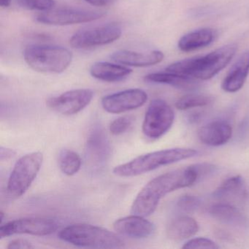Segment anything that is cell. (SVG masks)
<instances>
[{
	"instance_id": "4316f807",
	"label": "cell",
	"mask_w": 249,
	"mask_h": 249,
	"mask_svg": "<svg viewBox=\"0 0 249 249\" xmlns=\"http://www.w3.org/2000/svg\"><path fill=\"white\" fill-rule=\"evenodd\" d=\"M19 3L27 9L49 11L55 5L54 0H18Z\"/></svg>"
},
{
	"instance_id": "ffe728a7",
	"label": "cell",
	"mask_w": 249,
	"mask_h": 249,
	"mask_svg": "<svg viewBox=\"0 0 249 249\" xmlns=\"http://www.w3.org/2000/svg\"><path fill=\"white\" fill-rule=\"evenodd\" d=\"M91 76L106 82H118L127 78L132 70L123 65L109 62H96L90 69Z\"/></svg>"
},
{
	"instance_id": "7a4b0ae2",
	"label": "cell",
	"mask_w": 249,
	"mask_h": 249,
	"mask_svg": "<svg viewBox=\"0 0 249 249\" xmlns=\"http://www.w3.org/2000/svg\"><path fill=\"white\" fill-rule=\"evenodd\" d=\"M197 151L192 148H174L160 150L139 156L131 161L116 166L113 174L119 177H134L148 173L162 166L195 157Z\"/></svg>"
},
{
	"instance_id": "4dcf8cb0",
	"label": "cell",
	"mask_w": 249,
	"mask_h": 249,
	"mask_svg": "<svg viewBox=\"0 0 249 249\" xmlns=\"http://www.w3.org/2000/svg\"><path fill=\"white\" fill-rule=\"evenodd\" d=\"M8 249H33L34 246L31 243L24 239H15L8 243L7 246Z\"/></svg>"
},
{
	"instance_id": "ac0fdd59",
	"label": "cell",
	"mask_w": 249,
	"mask_h": 249,
	"mask_svg": "<svg viewBox=\"0 0 249 249\" xmlns=\"http://www.w3.org/2000/svg\"><path fill=\"white\" fill-rule=\"evenodd\" d=\"M209 213L217 221L231 227L243 229L249 226L246 216L231 204H215L210 208Z\"/></svg>"
},
{
	"instance_id": "836d02e7",
	"label": "cell",
	"mask_w": 249,
	"mask_h": 249,
	"mask_svg": "<svg viewBox=\"0 0 249 249\" xmlns=\"http://www.w3.org/2000/svg\"><path fill=\"white\" fill-rule=\"evenodd\" d=\"M11 0H0V5L2 8H8L11 5Z\"/></svg>"
},
{
	"instance_id": "5b68a950",
	"label": "cell",
	"mask_w": 249,
	"mask_h": 249,
	"mask_svg": "<svg viewBox=\"0 0 249 249\" xmlns=\"http://www.w3.org/2000/svg\"><path fill=\"white\" fill-rule=\"evenodd\" d=\"M237 46L227 45L200 57L184 59L181 69L187 76L199 80H208L222 71L235 54Z\"/></svg>"
},
{
	"instance_id": "3957f363",
	"label": "cell",
	"mask_w": 249,
	"mask_h": 249,
	"mask_svg": "<svg viewBox=\"0 0 249 249\" xmlns=\"http://www.w3.org/2000/svg\"><path fill=\"white\" fill-rule=\"evenodd\" d=\"M64 242L78 247L95 249H121L123 240L113 231L98 226L75 224L68 226L58 234Z\"/></svg>"
},
{
	"instance_id": "8fae6325",
	"label": "cell",
	"mask_w": 249,
	"mask_h": 249,
	"mask_svg": "<svg viewBox=\"0 0 249 249\" xmlns=\"http://www.w3.org/2000/svg\"><path fill=\"white\" fill-rule=\"evenodd\" d=\"M93 97L94 92L88 89L71 90L57 97H51L46 104L53 111L71 116L84 110L91 103Z\"/></svg>"
},
{
	"instance_id": "7c38bea8",
	"label": "cell",
	"mask_w": 249,
	"mask_h": 249,
	"mask_svg": "<svg viewBox=\"0 0 249 249\" xmlns=\"http://www.w3.org/2000/svg\"><path fill=\"white\" fill-rule=\"evenodd\" d=\"M147 100L148 95L143 90L132 89L106 96L101 103L107 113L119 114L141 107Z\"/></svg>"
},
{
	"instance_id": "d6a6232c",
	"label": "cell",
	"mask_w": 249,
	"mask_h": 249,
	"mask_svg": "<svg viewBox=\"0 0 249 249\" xmlns=\"http://www.w3.org/2000/svg\"><path fill=\"white\" fill-rule=\"evenodd\" d=\"M85 1L93 6L102 7L108 5L111 0H85Z\"/></svg>"
},
{
	"instance_id": "603a6c76",
	"label": "cell",
	"mask_w": 249,
	"mask_h": 249,
	"mask_svg": "<svg viewBox=\"0 0 249 249\" xmlns=\"http://www.w3.org/2000/svg\"><path fill=\"white\" fill-rule=\"evenodd\" d=\"M81 157L72 150L64 149L59 155V165L64 174L72 176L76 174L81 167Z\"/></svg>"
},
{
	"instance_id": "2e32d148",
	"label": "cell",
	"mask_w": 249,
	"mask_h": 249,
	"mask_svg": "<svg viewBox=\"0 0 249 249\" xmlns=\"http://www.w3.org/2000/svg\"><path fill=\"white\" fill-rule=\"evenodd\" d=\"M246 182L240 176H232L224 180L213 193V196L223 202H243L247 197Z\"/></svg>"
},
{
	"instance_id": "1f68e13d",
	"label": "cell",
	"mask_w": 249,
	"mask_h": 249,
	"mask_svg": "<svg viewBox=\"0 0 249 249\" xmlns=\"http://www.w3.org/2000/svg\"><path fill=\"white\" fill-rule=\"evenodd\" d=\"M15 154L16 152L14 150L1 147V150H0V157H1V160H2V161L12 158Z\"/></svg>"
},
{
	"instance_id": "484cf974",
	"label": "cell",
	"mask_w": 249,
	"mask_h": 249,
	"mask_svg": "<svg viewBox=\"0 0 249 249\" xmlns=\"http://www.w3.org/2000/svg\"><path fill=\"white\" fill-rule=\"evenodd\" d=\"M201 200L197 196L186 195L180 196L177 202V206L180 211L186 213H193L199 208Z\"/></svg>"
},
{
	"instance_id": "7402d4cb",
	"label": "cell",
	"mask_w": 249,
	"mask_h": 249,
	"mask_svg": "<svg viewBox=\"0 0 249 249\" xmlns=\"http://www.w3.org/2000/svg\"><path fill=\"white\" fill-rule=\"evenodd\" d=\"M214 37V32L211 29H200L185 35L179 40L178 46L182 52H192L211 44Z\"/></svg>"
},
{
	"instance_id": "44dd1931",
	"label": "cell",
	"mask_w": 249,
	"mask_h": 249,
	"mask_svg": "<svg viewBox=\"0 0 249 249\" xmlns=\"http://www.w3.org/2000/svg\"><path fill=\"white\" fill-rule=\"evenodd\" d=\"M199 225L195 218L182 215L174 218L167 227L168 237L175 241H181L190 238L196 234Z\"/></svg>"
},
{
	"instance_id": "6da1fadb",
	"label": "cell",
	"mask_w": 249,
	"mask_h": 249,
	"mask_svg": "<svg viewBox=\"0 0 249 249\" xmlns=\"http://www.w3.org/2000/svg\"><path fill=\"white\" fill-rule=\"evenodd\" d=\"M198 175L194 165L160 175L140 191L131 207V213L146 217L157 209L160 199L170 192L196 183Z\"/></svg>"
},
{
	"instance_id": "4fadbf2b",
	"label": "cell",
	"mask_w": 249,
	"mask_h": 249,
	"mask_svg": "<svg viewBox=\"0 0 249 249\" xmlns=\"http://www.w3.org/2000/svg\"><path fill=\"white\" fill-rule=\"evenodd\" d=\"M116 232L131 238H147L154 234L155 226L141 215H134L119 218L113 223Z\"/></svg>"
},
{
	"instance_id": "9a60e30c",
	"label": "cell",
	"mask_w": 249,
	"mask_h": 249,
	"mask_svg": "<svg viewBox=\"0 0 249 249\" xmlns=\"http://www.w3.org/2000/svg\"><path fill=\"white\" fill-rule=\"evenodd\" d=\"M232 135L231 125L223 120H215L202 126L198 131L201 142L209 146H220L227 143Z\"/></svg>"
},
{
	"instance_id": "52a82bcc",
	"label": "cell",
	"mask_w": 249,
	"mask_h": 249,
	"mask_svg": "<svg viewBox=\"0 0 249 249\" xmlns=\"http://www.w3.org/2000/svg\"><path fill=\"white\" fill-rule=\"evenodd\" d=\"M174 119V111L165 101L152 100L145 113L142 132L149 139H158L170 129Z\"/></svg>"
},
{
	"instance_id": "83f0119b",
	"label": "cell",
	"mask_w": 249,
	"mask_h": 249,
	"mask_svg": "<svg viewBox=\"0 0 249 249\" xmlns=\"http://www.w3.org/2000/svg\"><path fill=\"white\" fill-rule=\"evenodd\" d=\"M134 119L132 116H121L115 119L110 124V132L113 135H120L126 132L129 129L133 122Z\"/></svg>"
},
{
	"instance_id": "5bb4252c",
	"label": "cell",
	"mask_w": 249,
	"mask_h": 249,
	"mask_svg": "<svg viewBox=\"0 0 249 249\" xmlns=\"http://www.w3.org/2000/svg\"><path fill=\"white\" fill-rule=\"evenodd\" d=\"M164 57V53L160 51L141 53L132 51L120 50L114 52L110 56L112 60L116 63L136 68L153 66L160 63Z\"/></svg>"
},
{
	"instance_id": "d6986e66",
	"label": "cell",
	"mask_w": 249,
	"mask_h": 249,
	"mask_svg": "<svg viewBox=\"0 0 249 249\" xmlns=\"http://www.w3.org/2000/svg\"><path fill=\"white\" fill-rule=\"evenodd\" d=\"M145 81L154 84H167L186 91H192L199 87V83L192 77L170 72L149 74L145 77Z\"/></svg>"
},
{
	"instance_id": "8992f818",
	"label": "cell",
	"mask_w": 249,
	"mask_h": 249,
	"mask_svg": "<svg viewBox=\"0 0 249 249\" xmlns=\"http://www.w3.org/2000/svg\"><path fill=\"white\" fill-rule=\"evenodd\" d=\"M43 161L41 152L23 156L14 165L8 180V194L13 197L22 196L37 177Z\"/></svg>"
},
{
	"instance_id": "d4e9b609",
	"label": "cell",
	"mask_w": 249,
	"mask_h": 249,
	"mask_svg": "<svg viewBox=\"0 0 249 249\" xmlns=\"http://www.w3.org/2000/svg\"><path fill=\"white\" fill-rule=\"evenodd\" d=\"M213 97L203 94H189L182 97L176 103L178 110H186L195 107H204L211 104Z\"/></svg>"
},
{
	"instance_id": "f1b7e54d",
	"label": "cell",
	"mask_w": 249,
	"mask_h": 249,
	"mask_svg": "<svg viewBox=\"0 0 249 249\" xmlns=\"http://www.w3.org/2000/svg\"><path fill=\"white\" fill-rule=\"evenodd\" d=\"M183 249H216L219 246L208 238L205 237H196V238L191 239L186 242L183 246Z\"/></svg>"
},
{
	"instance_id": "9c48e42d",
	"label": "cell",
	"mask_w": 249,
	"mask_h": 249,
	"mask_svg": "<svg viewBox=\"0 0 249 249\" xmlns=\"http://www.w3.org/2000/svg\"><path fill=\"white\" fill-rule=\"evenodd\" d=\"M54 220L43 218H22L10 221L0 227V238L14 234H31L46 236L53 234L58 230Z\"/></svg>"
},
{
	"instance_id": "cb8c5ba5",
	"label": "cell",
	"mask_w": 249,
	"mask_h": 249,
	"mask_svg": "<svg viewBox=\"0 0 249 249\" xmlns=\"http://www.w3.org/2000/svg\"><path fill=\"white\" fill-rule=\"evenodd\" d=\"M89 154L91 159L105 160L108 150L106 137L100 131L95 130L91 133L87 142Z\"/></svg>"
},
{
	"instance_id": "30bf717a",
	"label": "cell",
	"mask_w": 249,
	"mask_h": 249,
	"mask_svg": "<svg viewBox=\"0 0 249 249\" xmlns=\"http://www.w3.org/2000/svg\"><path fill=\"white\" fill-rule=\"evenodd\" d=\"M104 16L100 11H87L75 8H59L39 14L36 20L41 24L65 26L91 22Z\"/></svg>"
},
{
	"instance_id": "277c9868",
	"label": "cell",
	"mask_w": 249,
	"mask_h": 249,
	"mask_svg": "<svg viewBox=\"0 0 249 249\" xmlns=\"http://www.w3.org/2000/svg\"><path fill=\"white\" fill-rule=\"evenodd\" d=\"M24 60L37 72L59 74L68 69L72 60L71 51L60 46L31 45L24 51Z\"/></svg>"
},
{
	"instance_id": "f546056e",
	"label": "cell",
	"mask_w": 249,
	"mask_h": 249,
	"mask_svg": "<svg viewBox=\"0 0 249 249\" xmlns=\"http://www.w3.org/2000/svg\"><path fill=\"white\" fill-rule=\"evenodd\" d=\"M198 175V180L212 175L216 170V167L213 164L202 163V164H195L194 165Z\"/></svg>"
},
{
	"instance_id": "e0dca14e",
	"label": "cell",
	"mask_w": 249,
	"mask_h": 249,
	"mask_svg": "<svg viewBox=\"0 0 249 249\" xmlns=\"http://www.w3.org/2000/svg\"><path fill=\"white\" fill-rule=\"evenodd\" d=\"M249 73V51L245 52L233 65L223 81L221 88L226 92L234 93L244 85Z\"/></svg>"
},
{
	"instance_id": "ba28073f",
	"label": "cell",
	"mask_w": 249,
	"mask_h": 249,
	"mask_svg": "<svg viewBox=\"0 0 249 249\" xmlns=\"http://www.w3.org/2000/svg\"><path fill=\"white\" fill-rule=\"evenodd\" d=\"M122 34V28L118 24H106L77 32L70 43L75 49H90L113 43L120 38Z\"/></svg>"
}]
</instances>
